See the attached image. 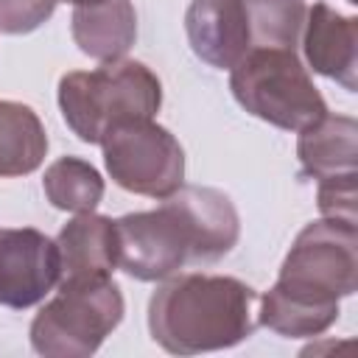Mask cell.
<instances>
[{"mask_svg": "<svg viewBox=\"0 0 358 358\" xmlns=\"http://www.w3.org/2000/svg\"><path fill=\"white\" fill-rule=\"evenodd\" d=\"M157 210L129 213L115 221L117 268L143 282H159L185 263H213L241 238L232 199L215 187L182 185L159 199Z\"/></svg>", "mask_w": 358, "mask_h": 358, "instance_id": "cell-1", "label": "cell"}, {"mask_svg": "<svg viewBox=\"0 0 358 358\" xmlns=\"http://www.w3.org/2000/svg\"><path fill=\"white\" fill-rule=\"evenodd\" d=\"M358 288V227L319 218L294 238L277 282L260 296L257 322L285 338L322 336L338 319V299Z\"/></svg>", "mask_w": 358, "mask_h": 358, "instance_id": "cell-2", "label": "cell"}, {"mask_svg": "<svg viewBox=\"0 0 358 358\" xmlns=\"http://www.w3.org/2000/svg\"><path fill=\"white\" fill-rule=\"evenodd\" d=\"M255 288L227 274H173L148 302L151 338L173 355L229 350L255 330Z\"/></svg>", "mask_w": 358, "mask_h": 358, "instance_id": "cell-3", "label": "cell"}, {"mask_svg": "<svg viewBox=\"0 0 358 358\" xmlns=\"http://www.w3.org/2000/svg\"><path fill=\"white\" fill-rule=\"evenodd\" d=\"M162 106V84L134 59L101 62L95 70H73L59 81V109L70 131L98 143L126 120L154 117Z\"/></svg>", "mask_w": 358, "mask_h": 358, "instance_id": "cell-4", "label": "cell"}, {"mask_svg": "<svg viewBox=\"0 0 358 358\" xmlns=\"http://www.w3.org/2000/svg\"><path fill=\"white\" fill-rule=\"evenodd\" d=\"M229 90L249 115L285 131H302L327 112L310 73L288 48H249L229 70Z\"/></svg>", "mask_w": 358, "mask_h": 358, "instance_id": "cell-5", "label": "cell"}, {"mask_svg": "<svg viewBox=\"0 0 358 358\" xmlns=\"http://www.w3.org/2000/svg\"><path fill=\"white\" fill-rule=\"evenodd\" d=\"M123 294L112 277L59 280L31 322V347L50 358H87L123 319Z\"/></svg>", "mask_w": 358, "mask_h": 358, "instance_id": "cell-6", "label": "cell"}, {"mask_svg": "<svg viewBox=\"0 0 358 358\" xmlns=\"http://www.w3.org/2000/svg\"><path fill=\"white\" fill-rule=\"evenodd\" d=\"M112 182L129 193L165 199L185 185V151L154 117L126 120L101 140Z\"/></svg>", "mask_w": 358, "mask_h": 358, "instance_id": "cell-7", "label": "cell"}, {"mask_svg": "<svg viewBox=\"0 0 358 358\" xmlns=\"http://www.w3.org/2000/svg\"><path fill=\"white\" fill-rule=\"evenodd\" d=\"M62 280L59 246L34 227H0V305H39Z\"/></svg>", "mask_w": 358, "mask_h": 358, "instance_id": "cell-8", "label": "cell"}, {"mask_svg": "<svg viewBox=\"0 0 358 358\" xmlns=\"http://www.w3.org/2000/svg\"><path fill=\"white\" fill-rule=\"evenodd\" d=\"M185 31L193 53L218 70H232L252 48L243 0H190Z\"/></svg>", "mask_w": 358, "mask_h": 358, "instance_id": "cell-9", "label": "cell"}, {"mask_svg": "<svg viewBox=\"0 0 358 358\" xmlns=\"http://www.w3.org/2000/svg\"><path fill=\"white\" fill-rule=\"evenodd\" d=\"M302 50L313 73L358 90V20L344 17L327 3H313L302 28Z\"/></svg>", "mask_w": 358, "mask_h": 358, "instance_id": "cell-10", "label": "cell"}, {"mask_svg": "<svg viewBox=\"0 0 358 358\" xmlns=\"http://www.w3.org/2000/svg\"><path fill=\"white\" fill-rule=\"evenodd\" d=\"M62 280L112 277L117 268L115 221L98 213H76L56 238Z\"/></svg>", "mask_w": 358, "mask_h": 358, "instance_id": "cell-11", "label": "cell"}, {"mask_svg": "<svg viewBox=\"0 0 358 358\" xmlns=\"http://www.w3.org/2000/svg\"><path fill=\"white\" fill-rule=\"evenodd\" d=\"M73 42L98 62H115L129 53L137 39V11L131 0H103L95 6H76L70 17Z\"/></svg>", "mask_w": 358, "mask_h": 358, "instance_id": "cell-12", "label": "cell"}, {"mask_svg": "<svg viewBox=\"0 0 358 358\" xmlns=\"http://www.w3.org/2000/svg\"><path fill=\"white\" fill-rule=\"evenodd\" d=\"M296 157L305 176L322 179L358 168V123L350 115L324 112L296 137Z\"/></svg>", "mask_w": 358, "mask_h": 358, "instance_id": "cell-13", "label": "cell"}, {"mask_svg": "<svg viewBox=\"0 0 358 358\" xmlns=\"http://www.w3.org/2000/svg\"><path fill=\"white\" fill-rule=\"evenodd\" d=\"M48 154V134L39 115L20 101L0 98V176L34 173Z\"/></svg>", "mask_w": 358, "mask_h": 358, "instance_id": "cell-14", "label": "cell"}, {"mask_svg": "<svg viewBox=\"0 0 358 358\" xmlns=\"http://www.w3.org/2000/svg\"><path fill=\"white\" fill-rule=\"evenodd\" d=\"M42 190L56 210L92 213L103 199V179L87 159L59 157L45 168Z\"/></svg>", "mask_w": 358, "mask_h": 358, "instance_id": "cell-15", "label": "cell"}, {"mask_svg": "<svg viewBox=\"0 0 358 358\" xmlns=\"http://www.w3.org/2000/svg\"><path fill=\"white\" fill-rule=\"evenodd\" d=\"M249 17L252 48H288L296 50L308 6L302 0H243Z\"/></svg>", "mask_w": 358, "mask_h": 358, "instance_id": "cell-16", "label": "cell"}, {"mask_svg": "<svg viewBox=\"0 0 358 358\" xmlns=\"http://www.w3.org/2000/svg\"><path fill=\"white\" fill-rule=\"evenodd\" d=\"M316 204L322 218L358 227V171L322 176L316 190Z\"/></svg>", "mask_w": 358, "mask_h": 358, "instance_id": "cell-17", "label": "cell"}, {"mask_svg": "<svg viewBox=\"0 0 358 358\" xmlns=\"http://www.w3.org/2000/svg\"><path fill=\"white\" fill-rule=\"evenodd\" d=\"M59 0H0V31L3 34H31L48 22Z\"/></svg>", "mask_w": 358, "mask_h": 358, "instance_id": "cell-18", "label": "cell"}, {"mask_svg": "<svg viewBox=\"0 0 358 358\" xmlns=\"http://www.w3.org/2000/svg\"><path fill=\"white\" fill-rule=\"evenodd\" d=\"M64 3H73V6H95V3H103V0H64Z\"/></svg>", "mask_w": 358, "mask_h": 358, "instance_id": "cell-19", "label": "cell"}, {"mask_svg": "<svg viewBox=\"0 0 358 358\" xmlns=\"http://www.w3.org/2000/svg\"><path fill=\"white\" fill-rule=\"evenodd\" d=\"M347 3H352V6H355V3H358V0H347Z\"/></svg>", "mask_w": 358, "mask_h": 358, "instance_id": "cell-20", "label": "cell"}]
</instances>
